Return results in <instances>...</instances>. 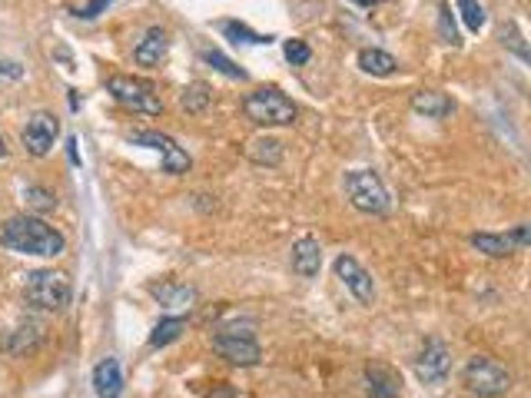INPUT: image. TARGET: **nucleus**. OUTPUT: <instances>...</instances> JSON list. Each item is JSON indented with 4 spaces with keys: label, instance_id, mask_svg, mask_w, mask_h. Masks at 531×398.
<instances>
[{
    "label": "nucleus",
    "instance_id": "21",
    "mask_svg": "<svg viewBox=\"0 0 531 398\" xmlns=\"http://www.w3.org/2000/svg\"><path fill=\"white\" fill-rule=\"evenodd\" d=\"M180 103H183L186 113H193V116H200V113L210 110V103H213V87L203 80H193L186 83L183 93H180Z\"/></svg>",
    "mask_w": 531,
    "mask_h": 398
},
{
    "label": "nucleus",
    "instance_id": "18",
    "mask_svg": "<svg viewBox=\"0 0 531 398\" xmlns=\"http://www.w3.org/2000/svg\"><path fill=\"white\" fill-rule=\"evenodd\" d=\"M366 385H368V398H398V392H402L398 375L386 366H368Z\"/></svg>",
    "mask_w": 531,
    "mask_h": 398
},
{
    "label": "nucleus",
    "instance_id": "20",
    "mask_svg": "<svg viewBox=\"0 0 531 398\" xmlns=\"http://www.w3.org/2000/svg\"><path fill=\"white\" fill-rule=\"evenodd\" d=\"M359 67L368 77H392L398 70V60L392 53L378 51V47H366V51H359Z\"/></svg>",
    "mask_w": 531,
    "mask_h": 398
},
{
    "label": "nucleus",
    "instance_id": "23",
    "mask_svg": "<svg viewBox=\"0 0 531 398\" xmlns=\"http://www.w3.org/2000/svg\"><path fill=\"white\" fill-rule=\"evenodd\" d=\"M219 31L226 33V41H233L236 47L239 43H253V47H263V43H273L276 37H269V33H256V31H249L246 23H239V21H223L219 23Z\"/></svg>",
    "mask_w": 531,
    "mask_h": 398
},
{
    "label": "nucleus",
    "instance_id": "15",
    "mask_svg": "<svg viewBox=\"0 0 531 398\" xmlns=\"http://www.w3.org/2000/svg\"><path fill=\"white\" fill-rule=\"evenodd\" d=\"M150 292H154V299H160V306H166V309H193L196 299H200L196 286H183V282H173V279L154 282Z\"/></svg>",
    "mask_w": 531,
    "mask_h": 398
},
{
    "label": "nucleus",
    "instance_id": "32",
    "mask_svg": "<svg viewBox=\"0 0 531 398\" xmlns=\"http://www.w3.org/2000/svg\"><path fill=\"white\" fill-rule=\"evenodd\" d=\"M23 77V67L14 60H0V80H21Z\"/></svg>",
    "mask_w": 531,
    "mask_h": 398
},
{
    "label": "nucleus",
    "instance_id": "3",
    "mask_svg": "<svg viewBox=\"0 0 531 398\" xmlns=\"http://www.w3.org/2000/svg\"><path fill=\"white\" fill-rule=\"evenodd\" d=\"M246 120L256 126H289L296 123V103L289 100L279 87H256L243 97Z\"/></svg>",
    "mask_w": 531,
    "mask_h": 398
},
{
    "label": "nucleus",
    "instance_id": "5",
    "mask_svg": "<svg viewBox=\"0 0 531 398\" xmlns=\"http://www.w3.org/2000/svg\"><path fill=\"white\" fill-rule=\"evenodd\" d=\"M107 93H113V100L133 113H144V116H160V113H163L160 90H156L150 80H140V77L113 73L110 80H107Z\"/></svg>",
    "mask_w": 531,
    "mask_h": 398
},
{
    "label": "nucleus",
    "instance_id": "4",
    "mask_svg": "<svg viewBox=\"0 0 531 398\" xmlns=\"http://www.w3.org/2000/svg\"><path fill=\"white\" fill-rule=\"evenodd\" d=\"M342 186H346L349 203L356 206L359 213H366V216H386L388 209H392L388 190H386V183L378 180L376 170H349L346 180H342Z\"/></svg>",
    "mask_w": 531,
    "mask_h": 398
},
{
    "label": "nucleus",
    "instance_id": "27",
    "mask_svg": "<svg viewBox=\"0 0 531 398\" xmlns=\"http://www.w3.org/2000/svg\"><path fill=\"white\" fill-rule=\"evenodd\" d=\"M439 37H442V43H449V47H459L461 43L459 27H455V17H452L449 4H439Z\"/></svg>",
    "mask_w": 531,
    "mask_h": 398
},
{
    "label": "nucleus",
    "instance_id": "19",
    "mask_svg": "<svg viewBox=\"0 0 531 398\" xmlns=\"http://www.w3.org/2000/svg\"><path fill=\"white\" fill-rule=\"evenodd\" d=\"M246 160L256 166H279L283 163V143L276 136H256L246 146Z\"/></svg>",
    "mask_w": 531,
    "mask_h": 398
},
{
    "label": "nucleus",
    "instance_id": "26",
    "mask_svg": "<svg viewBox=\"0 0 531 398\" xmlns=\"http://www.w3.org/2000/svg\"><path fill=\"white\" fill-rule=\"evenodd\" d=\"M501 43H505L518 60H525V63L531 60V51H528V43H525V37H521L518 23H505V27H501Z\"/></svg>",
    "mask_w": 531,
    "mask_h": 398
},
{
    "label": "nucleus",
    "instance_id": "10",
    "mask_svg": "<svg viewBox=\"0 0 531 398\" xmlns=\"http://www.w3.org/2000/svg\"><path fill=\"white\" fill-rule=\"evenodd\" d=\"M449 368H452L449 346H445L442 338H429V342L422 346L419 358H415V375H419L425 385H442V382L449 378Z\"/></svg>",
    "mask_w": 531,
    "mask_h": 398
},
{
    "label": "nucleus",
    "instance_id": "2",
    "mask_svg": "<svg viewBox=\"0 0 531 398\" xmlns=\"http://www.w3.org/2000/svg\"><path fill=\"white\" fill-rule=\"evenodd\" d=\"M23 299L27 306L41 309V312H63L73 299L70 276L61 269H33L23 282Z\"/></svg>",
    "mask_w": 531,
    "mask_h": 398
},
{
    "label": "nucleus",
    "instance_id": "29",
    "mask_svg": "<svg viewBox=\"0 0 531 398\" xmlns=\"http://www.w3.org/2000/svg\"><path fill=\"white\" fill-rule=\"evenodd\" d=\"M283 53H286V60L293 63V67H306V63L312 60V51H309L306 41H286Z\"/></svg>",
    "mask_w": 531,
    "mask_h": 398
},
{
    "label": "nucleus",
    "instance_id": "7",
    "mask_svg": "<svg viewBox=\"0 0 531 398\" xmlns=\"http://www.w3.org/2000/svg\"><path fill=\"white\" fill-rule=\"evenodd\" d=\"M213 352L219 358H226L229 366L243 368L259 366V358H263V348H259V342L253 338L249 329H219L213 336Z\"/></svg>",
    "mask_w": 531,
    "mask_h": 398
},
{
    "label": "nucleus",
    "instance_id": "8",
    "mask_svg": "<svg viewBox=\"0 0 531 398\" xmlns=\"http://www.w3.org/2000/svg\"><path fill=\"white\" fill-rule=\"evenodd\" d=\"M130 143L156 150V153L163 156V173H170V176H183V173H190V166H193V160H190V153H186L183 146H176L173 136H166V133H160V130L133 133Z\"/></svg>",
    "mask_w": 531,
    "mask_h": 398
},
{
    "label": "nucleus",
    "instance_id": "12",
    "mask_svg": "<svg viewBox=\"0 0 531 398\" xmlns=\"http://www.w3.org/2000/svg\"><path fill=\"white\" fill-rule=\"evenodd\" d=\"M336 276L342 279V286L356 296V302H362V306H372V302H376V282H372V276L359 265V259H352V255H339Z\"/></svg>",
    "mask_w": 531,
    "mask_h": 398
},
{
    "label": "nucleus",
    "instance_id": "30",
    "mask_svg": "<svg viewBox=\"0 0 531 398\" xmlns=\"http://www.w3.org/2000/svg\"><path fill=\"white\" fill-rule=\"evenodd\" d=\"M11 338H27V348H31L33 342H41V326H37V322H27V326L17 329V336H11ZM7 348H11V352H23L21 342H7Z\"/></svg>",
    "mask_w": 531,
    "mask_h": 398
},
{
    "label": "nucleus",
    "instance_id": "11",
    "mask_svg": "<svg viewBox=\"0 0 531 398\" xmlns=\"http://www.w3.org/2000/svg\"><path fill=\"white\" fill-rule=\"evenodd\" d=\"M531 243V226H515L511 233H475L471 236V245L479 253L491 255V259H505V255L518 253Z\"/></svg>",
    "mask_w": 531,
    "mask_h": 398
},
{
    "label": "nucleus",
    "instance_id": "33",
    "mask_svg": "<svg viewBox=\"0 0 531 398\" xmlns=\"http://www.w3.org/2000/svg\"><path fill=\"white\" fill-rule=\"evenodd\" d=\"M67 153H70V163L73 166H80V153H77V140H73V136L67 140Z\"/></svg>",
    "mask_w": 531,
    "mask_h": 398
},
{
    "label": "nucleus",
    "instance_id": "31",
    "mask_svg": "<svg viewBox=\"0 0 531 398\" xmlns=\"http://www.w3.org/2000/svg\"><path fill=\"white\" fill-rule=\"evenodd\" d=\"M110 4H113V0H90V4H87L83 11H77V14H80L83 21H93V17H100V11H107Z\"/></svg>",
    "mask_w": 531,
    "mask_h": 398
},
{
    "label": "nucleus",
    "instance_id": "9",
    "mask_svg": "<svg viewBox=\"0 0 531 398\" xmlns=\"http://www.w3.org/2000/svg\"><path fill=\"white\" fill-rule=\"evenodd\" d=\"M57 136H61V120H57L53 113H47V110H37L31 120H27V126H23L21 143H23V150H27L31 156L43 160V156L53 150Z\"/></svg>",
    "mask_w": 531,
    "mask_h": 398
},
{
    "label": "nucleus",
    "instance_id": "6",
    "mask_svg": "<svg viewBox=\"0 0 531 398\" xmlns=\"http://www.w3.org/2000/svg\"><path fill=\"white\" fill-rule=\"evenodd\" d=\"M461 378H465V388H469L475 398H501L511 388V372L489 356L469 358V366H465Z\"/></svg>",
    "mask_w": 531,
    "mask_h": 398
},
{
    "label": "nucleus",
    "instance_id": "25",
    "mask_svg": "<svg viewBox=\"0 0 531 398\" xmlns=\"http://www.w3.org/2000/svg\"><path fill=\"white\" fill-rule=\"evenodd\" d=\"M455 7L461 14V23L469 27L471 33H479L485 27V7H481V0H455Z\"/></svg>",
    "mask_w": 531,
    "mask_h": 398
},
{
    "label": "nucleus",
    "instance_id": "35",
    "mask_svg": "<svg viewBox=\"0 0 531 398\" xmlns=\"http://www.w3.org/2000/svg\"><path fill=\"white\" fill-rule=\"evenodd\" d=\"M7 156V143H4V136H0V160Z\"/></svg>",
    "mask_w": 531,
    "mask_h": 398
},
{
    "label": "nucleus",
    "instance_id": "34",
    "mask_svg": "<svg viewBox=\"0 0 531 398\" xmlns=\"http://www.w3.org/2000/svg\"><path fill=\"white\" fill-rule=\"evenodd\" d=\"M352 4H359V7H376V4H386V0H352Z\"/></svg>",
    "mask_w": 531,
    "mask_h": 398
},
{
    "label": "nucleus",
    "instance_id": "28",
    "mask_svg": "<svg viewBox=\"0 0 531 398\" xmlns=\"http://www.w3.org/2000/svg\"><path fill=\"white\" fill-rule=\"evenodd\" d=\"M23 199H27V206L37 209V213H51L53 206H57V196H53L51 190H43V186H27V190H23Z\"/></svg>",
    "mask_w": 531,
    "mask_h": 398
},
{
    "label": "nucleus",
    "instance_id": "24",
    "mask_svg": "<svg viewBox=\"0 0 531 398\" xmlns=\"http://www.w3.org/2000/svg\"><path fill=\"white\" fill-rule=\"evenodd\" d=\"M200 57H203V63H210L213 70H219L223 77H229V80H249V73H246L243 67H236V63L229 60L223 51H203Z\"/></svg>",
    "mask_w": 531,
    "mask_h": 398
},
{
    "label": "nucleus",
    "instance_id": "17",
    "mask_svg": "<svg viewBox=\"0 0 531 398\" xmlns=\"http://www.w3.org/2000/svg\"><path fill=\"white\" fill-rule=\"evenodd\" d=\"M412 110L425 116V120H445L455 106L442 90H415L412 93Z\"/></svg>",
    "mask_w": 531,
    "mask_h": 398
},
{
    "label": "nucleus",
    "instance_id": "1",
    "mask_svg": "<svg viewBox=\"0 0 531 398\" xmlns=\"http://www.w3.org/2000/svg\"><path fill=\"white\" fill-rule=\"evenodd\" d=\"M0 245L17 255H41V259H57L67 249L61 229H53L41 216H14L0 229Z\"/></svg>",
    "mask_w": 531,
    "mask_h": 398
},
{
    "label": "nucleus",
    "instance_id": "16",
    "mask_svg": "<svg viewBox=\"0 0 531 398\" xmlns=\"http://www.w3.org/2000/svg\"><path fill=\"white\" fill-rule=\"evenodd\" d=\"M93 392L97 398H120L123 395V368L116 358H103L93 368Z\"/></svg>",
    "mask_w": 531,
    "mask_h": 398
},
{
    "label": "nucleus",
    "instance_id": "14",
    "mask_svg": "<svg viewBox=\"0 0 531 398\" xmlns=\"http://www.w3.org/2000/svg\"><path fill=\"white\" fill-rule=\"evenodd\" d=\"M289 263H293V273H296V276L316 279L319 269H322V245H319V239H312V236L296 239V243H293Z\"/></svg>",
    "mask_w": 531,
    "mask_h": 398
},
{
    "label": "nucleus",
    "instance_id": "22",
    "mask_svg": "<svg viewBox=\"0 0 531 398\" xmlns=\"http://www.w3.org/2000/svg\"><path fill=\"white\" fill-rule=\"evenodd\" d=\"M186 332V319L180 316H166L156 322V329L150 332V348H163L170 346V342H176V338Z\"/></svg>",
    "mask_w": 531,
    "mask_h": 398
},
{
    "label": "nucleus",
    "instance_id": "13",
    "mask_svg": "<svg viewBox=\"0 0 531 398\" xmlns=\"http://www.w3.org/2000/svg\"><path fill=\"white\" fill-rule=\"evenodd\" d=\"M166 57H170V33H166L163 27H150V31L136 41V47H133V63H136V67H146V70L163 67Z\"/></svg>",
    "mask_w": 531,
    "mask_h": 398
}]
</instances>
